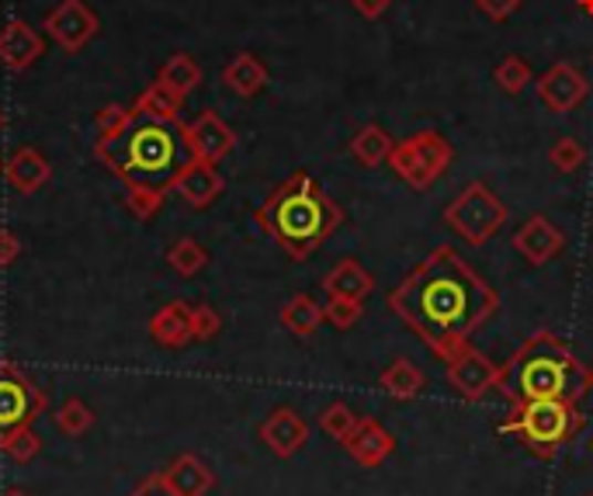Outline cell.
<instances>
[{
    "instance_id": "d6a6232c",
    "label": "cell",
    "mask_w": 593,
    "mask_h": 496,
    "mask_svg": "<svg viewBox=\"0 0 593 496\" xmlns=\"http://www.w3.org/2000/svg\"><path fill=\"white\" fill-rule=\"evenodd\" d=\"M357 421H361V416H357L347 403H330V406H323V413H320V427H323V434L337 441V445H344V441L354 434Z\"/></svg>"
},
{
    "instance_id": "83f0119b",
    "label": "cell",
    "mask_w": 593,
    "mask_h": 496,
    "mask_svg": "<svg viewBox=\"0 0 593 496\" xmlns=\"http://www.w3.org/2000/svg\"><path fill=\"white\" fill-rule=\"evenodd\" d=\"M125 185V205L136 219H153L160 213V205L170 188L164 185H149V180H122Z\"/></svg>"
},
{
    "instance_id": "7bdbcfd3",
    "label": "cell",
    "mask_w": 593,
    "mask_h": 496,
    "mask_svg": "<svg viewBox=\"0 0 593 496\" xmlns=\"http://www.w3.org/2000/svg\"><path fill=\"white\" fill-rule=\"evenodd\" d=\"M8 128V115H4V108H0V133Z\"/></svg>"
},
{
    "instance_id": "c3c4849f",
    "label": "cell",
    "mask_w": 593,
    "mask_h": 496,
    "mask_svg": "<svg viewBox=\"0 0 593 496\" xmlns=\"http://www.w3.org/2000/svg\"><path fill=\"white\" fill-rule=\"evenodd\" d=\"M590 372H593V369H590Z\"/></svg>"
},
{
    "instance_id": "d4e9b609",
    "label": "cell",
    "mask_w": 593,
    "mask_h": 496,
    "mask_svg": "<svg viewBox=\"0 0 593 496\" xmlns=\"http://www.w3.org/2000/svg\"><path fill=\"white\" fill-rule=\"evenodd\" d=\"M180 104L185 97L170 94L164 84H149L136 104H133V115L136 118H146V122H160V125H180Z\"/></svg>"
},
{
    "instance_id": "7a4b0ae2",
    "label": "cell",
    "mask_w": 593,
    "mask_h": 496,
    "mask_svg": "<svg viewBox=\"0 0 593 496\" xmlns=\"http://www.w3.org/2000/svg\"><path fill=\"white\" fill-rule=\"evenodd\" d=\"M257 223L289 254V260H309L337 232L344 208L320 188L313 174L295 170L289 180L271 188L264 205L257 208Z\"/></svg>"
},
{
    "instance_id": "7402d4cb",
    "label": "cell",
    "mask_w": 593,
    "mask_h": 496,
    "mask_svg": "<svg viewBox=\"0 0 593 496\" xmlns=\"http://www.w3.org/2000/svg\"><path fill=\"white\" fill-rule=\"evenodd\" d=\"M378 389L385 396H393L399 403H414L424 396V389H427V375L417 369L409 358H396L389 369H382L378 375Z\"/></svg>"
},
{
    "instance_id": "30bf717a",
    "label": "cell",
    "mask_w": 593,
    "mask_h": 496,
    "mask_svg": "<svg viewBox=\"0 0 593 496\" xmlns=\"http://www.w3.org/2000/svg\"><path fill=\"white\" fill-rule=\"evenodd\" d=\"M45 35L53 39L63 52L76 56L97 32H101V21L97 14L87 8V0H60V4L45 14L42 21Z\"/></svg>"
},
{
    "instance_id": "f6af8a7d",
    "label": "cell",
    "mask_w": 593,
    "mask_h": 496,
    "mask_svg": "<svg viewBox=\"0 0 593 496\" xmlns=\"http://www.w3.org/2000/svg\"><path fill=\"white\" fill-rule=\"evenodd\" d=\"M0 174H4V161H0Z\"/></svg>"
},
{
    "instance_id": "cb8c5ba5",
    "label": "cell",
    "mask_w": 593,
    "mask_h": 496,
    "mask_svg": "<svg viewBox=\"0 0 593 496\" xmlns=\"http://www.w3.org/2000/svg\"><path fill=\"white\" fill-rule=\"evenodd\" d=\"M396 149V140L385 133L382 125L368 122V125H361L354 140H351V156L361 164V167H382V164H389V156Z\"/></svg>"
},
{
    "instance_id": "5bb4252c",
    "label": "cell",
    "mask_w": 593,
    "mask_h": 496,
    "mask_svg": "<svg viewBox=\"0 0 593 496\" xmlns=\"http://www.w3.org/2000/svg\"><path fill=\"white\" fill-rule=\"evenodd\" d=\"M257 434H261V441L271 448V455L278 458H292L302 452V445L309 441V424L305 416L292 406H274L261 427H257Z\"/></svg>"
},
{
    "instance_id": "f546056e",
    "label": "cell",
    "mask_w": 593,
    "mask_h": 496,
    "mask_svg": "<svg viewBox=\"0 0 593 496\" xmlns=\"http://www.w3.org/2000/svg\"><path fill=\"white\" fill-rule=\"evenodd\" d=\"M94 125H97V143L112 146V143L125 140L128 128L136 125V115H133V108H125V104H105V108L97 112Z\"/></svg>"
},
{
    "instance_id": "f35d334b",
    "label": "cell",
    "mask_w": 593,
    "mask_h": 496,
    "mask_svg": "<svg viewBox=\"0 0 593 496\" xmlns=\"http://www.w3.org/2000/svg\"><path fill=\"white\" fill-rule=\"evenodd\" d=\"M128 496H177V493L170 489V483L164 479V473H153V476H146Z\"/></svg>"
},
{
    "instance_id": "4316f807",
    "label": "cell",
    "mask_w": 593,
    "mask_h": 496,
    "mask_svg": "<svg viewBox=\"0 0 593 496\" xmlns=\"http://www.w3.org/2000/svg\"><path fill=\"white\" fill-rule=\"evenodd\" d=\"M157 84H164L177 97H188L201 87V66L188 56V52H174V56L157 70Z\"/></svg>"
},
{
    "instance_id": "603a6c76",
    "label": "cell",
    "mask_w": 593,
    "mask_h": 496,
    "mask_svg": "<svg viewBox=\"0 0 593 496\" xmlns=\"http://www.w3.org/2000/svg\"><path fill=\"white\" fill-rule=\"evenodd\" d=\"M222 84L237 97H257L268 87V66L253 52H237L222 70Z\"/></svg>"
},
{
    "instance_id": "5b68a950",
    "label": "cell",
    "mask_w": 593,
    "mask_h": 496,
    "mask_svg": "<svg viewBox=\"0 0 593 496\" xmlns=\"http://www.w3.org/2000/svg\"><path fill=\"white\" fill-rule=\"evenodd\" d=\"M583 424L586 416L580 413L576 400H528L510 403V416L500 424V434L518 437L534 458L552 462L580 437Z\"/></svg>"
},
{
    "instance_id": "d590c367",
    "label": "cell",
    "mask_w": 593,
    "mask_h": 496,
    "mask_svg": "<svg viewBox=\"0 0 593 496\" xmlns=\"http://www.w3.org/2000/svg\"><path fill=\"white\" fill-rule=\"evenodd\" d=\"M361 312H365L361 299H337V296H326V306H323L326 323H330V327H337V330H351V327H357Z\"/></svg>"
},
{
    "instance_id": "ac0fdd59",
    "label": "cell",
    "mask_w": 593,
    "mask_h": 496,
    "mask_svg": "<svg viewBox=\"0 0 593 496\" xmlns=\"http://www.w3.org/2000/svg\"><path fill=\"white\" fill-rule=\"evenodd\" d=\"M4 177L8 185L18 192V195H35L39 188L49 185V177H53V167L42 156V149L35 146H18L8 161H4Z\"/></svg>"
},
{
    "instance_id": "7dc6e473",
    "label": "cell",
    "mask_w": 593,
    "mask_h": 496,
    "mask_svg": "<svg viewBox=\"0 0 593 496\" xmlns=\"http://www.w3.org/2000/svg\"><path fill=\"white\" fill-rule=\"evenodd\" d=\"M590 452H593V445H590Z\"/></svg>"
},
{
    "instance_id": "e575fe53",
    "label": "cell",
    "mask_w": 593,
    "mask_h": 496,
    "mask_svg": "<svg viewBox=\"0 0 593 496\" xmlns=\"http://www.w3.org/2000/svg\"><path fill=\"white\" fill-rule=\"evenodd\" d=\"M39 448H42V441L32 427H18V431L0 434V452L14 462H32L39 455Z\"/></svg>"
},
{
    "instance_id": "ee69618b",
    "label": "cell",
    "mask_w": 593,
    "mask_h": 496,
    "mask_svg": "<svg viewBox=\"0 0 593 496\" xmlns=\"http://www.w3.org/2000/svg\"><path fill=\"white\" fill-rule=\"evenodd\" d=\"M4 496H29V493H24V489H8Z\"/></svg>"
},
{
    "instance_id": "484cf974",
    "label": "cell",
    "mask_w": 593,
    "mask_h": 496,
    "mask_svg": "<svg viewBox=\"0 0 593 496\" xmlns=\"http://www.w3.org/2000/svg\"><path fill=\"white\" fill-rule=\"evenodd\" d=\"M323 323H326L323 306H320L313 296H305V292L292 296L285 306H281V327H285L292 337H299V341H305V337H313Z\"/></svg>"
},
{
    "instance_id": "4fadbf2b",
    "label": "cell",
    "mask_w": 593,
    "mask_h": 496,
    "mask_svg": "<svg viewBox=\"0 0 593 496\" xmlns=\"http://www.w3.org/2000/svg\"><path fill=\"white\" fill-rule=\"evenodd\" d=\"M513 250H518L531 268H545L565 250V232L549 216H531L513 232Z\"/></svg>"
},
{
    "instance_id": "6da1fadb",
    "label": "cell",
    "mask_w": 593,
    "mask_h": 496,
    "mask_svg": "<svg viewBox=\"0 0 593 496\" xmlns=\"http://www.w3.org/2000/svg\"><path fill=\"white\" fill-rule=\"evenodd\" d=\"M389 309L417 341L441 361L472 348V337L497 317L500 296L466 257L437 247L399 278L389 292Z\"/></svg>"
},
{
    "instance_id": "52a82bcc",
    "label": "cell",
    "mask_w": 593,
    "mask_h": 496,
    "mask_svg": "<svg viewBox=\"0 0 593 496\" xmlns=\"http://www.w3.org/2000/svg\"><path fill=\"white\" fill-rule=\"evenodd\" d=\"M451 161H455L451 143L441 133L427 128V133H414L409 140L396 143V149L389 156V167L414 192H427L451 170Z\"/></svg>"
},
{
    "instance_id": "2e32d148",
    "label": "cell",
    "mask_w": 593,
    "mask_h": 496,
    "mask_svg": "<svg viewBox=\"0 0 593 496\" xmlns=\"http://www.w3.org/2000/svg\"><path fill=\"white\" fill-rule=\"evenodd\" d=\"M344 448L361 468H382L396 452V437L385 431V424H378L375 416H361L354 434L344 441Z\"/></svg>"
},
{
    "instance_id": "8d00e7d4",
    "label": "cell",
    "mask_w": 593,
    "mask_h": 496,
    "mask_svg": "<svg viewBox=\"0 0 593 496\" xmlns=\"http://www.w3.org/2000/svg\"><path fill=\"white\" fill-rule=\"evenodd\" d=\"M222 330V317L205 302H195L191 306V341L205 344V341H216Z\"/></svg>"
},
{
    "instance_id": "4dcf8cb0",
    "label": "cell",
    "mask_w": 593,
    "mask_h": 496,
    "mask_svg": "<svg viewBox=\"0 0 593 496\" xmlns=\"http://www.w3.org/2000/svg\"><path fill=\"white\" fill-rule=\"evenodd\" d=\"M56 427L66 434V437H81L94 427V410L81 400V396H70L56 413H53Z\"/></svg>"
},
{
    "instance_id": "44dd1931",
    "label": "cell",
    "mask_w": 593,
    "mask_h": 496,
    "mask_svg": "<svg viewBox=\"0 0 593 496\" xmlns=\"http://www.w3.org/2000/svg\"><path fill=\"white\" fill-rule=\"evenodd\" d=\"M164 479L170 483L177 496H205L216 486V473L198 455H177L164 468Z\"/></svg>"
},
{
    "instance_id": "74e56055",
    "label": "cell",
    "mask_w": 593,
    "mask_h": 496,
    "mask_svg": "<svg viewBox=\"0 0 593 496\" xmlns=\"http://www.w3.org/2000/svg\"><path fill=\"white\" fill-rule=\"evenodd\" d=\"M524 0H476V11H482L489 21H507L521 11Z\"/></svg>"
},
{
    "instance_id": "9a60e30c",
    "label": "cell",
    "mask_w": 593,
    "mask_h": 496,
    "mask_svg": "<svg viewBox=\"0 0 593 496\" xmlns=\"http://www.w3.org/2000/svg\"><path fill=\"white\" fill-rule=\"evenodd\" d=\"M170 192H177L180 198H185V205H191V208H209L226 192V180H222L216 164L188 161L174 174Z\"/></svg>"
},
{
    "instance_id": "9c48e42d",
    "label": "cell",
    "mask_w": 593,
    "mask_h": 496,
    "mask_svg": "<svg viewBox=\"0 0 593 496\" xmlns=\"http://www.w3.org/2000/svg\"><path fill=\"white\" fill-rule=\"evenodd\" d=\"M445 379L455 396H461L466 403H479L500 385V364L493 358H486L482 351L466 348L451 361H445Z\"/></svg>"
},
{
    "instance_id": "e0dca14e",
    "label": "cell",
    "mask_w": 593,
    "mask_h": 496,
    "mask_svg": "<svg viewBox=\"0 0 593 496\" xmlns=\"http://www.w3.org/2000/svg\"><path fill=\"white\" fill-rule=\"evenodd\" d=\"M45 52V39L32 29L29 21H8L4 29H0V63H4L8 70L21 73L39 63V56Z\"/></svg>"
},
{
    "instance_id": "b9f144b4",
    "label": "cell",
    "mask_w": 593,
    "mask_h": 496,
    "mask_svg": "<svg viewBox=\"0 0 593 496\" xmlns=\"http://www.w3.org/2000/svg\"><path fill=\"white\" fill-rule=\"evenodd\" d=\"M580 8H583V14H590V18H593V0H580Z\"/></svg>"
},
{
    "instance_id": "ab89813d",
    "label": "cell",
    "mask_w": 593,
    "mask_h": 496,
    "mask_svg": "<svg viewBox=\"0 0 593 496\" xmlns=\"http://www.w3.org/2000/svg\"><path fill=\"white\" fill-rule=\"evenodd\" d=\"M21 257V244L11 229H0V268H11L14 260Z\"/></svg>"
},
{
    "instance_id": "1f68e13d",
    "label": "cell",
    "mask_w": 593,
    "mask_h": 496,
    "mask_svg": "<svg viewBox=\"0 0 593 496\" xmlns=\"http://www.w3.org/2000/svg\"><path fill=\"white\" fill-rule=\"evenodd\" d=\"M493 84H497L503 94L518 97V94L531 84V66H528V60H521V56H503V60L497 63V70H493Z\"/></svg>"
},
{
    "instance_id": "60d3db41",
    "label": "cell",
    "mask_w": 593,
    "mask_h": 496,
    "mask_svg": "<svg viewBox=\"0 0 593 496\" xmlns=\"http://www.w3.org/2000/svg\"><path fill=\"white\" fill-rule=\"evenodd\" d=\"M351 4H354V11H357L361 18L375 21V18H382L385 11L393 8V0H351Z\"/></svg>"
},
{
    "instance_id": "ffe728a7",
    "label": "cell",
    "mask_w": 593,
    "mask_h": 496,
    "mask_svg": "<svg viewBox=\"0 0 593 496\" xmlns=\"http://www.w3.org/2000/svg\"><path fill=\"white\" fill-rule=\"evenodd\" d=\"M372 289H375L372 271L361 268V260H354V257L337 260V265H333L323 278V292L337 296V299H361L365 302L372 296Z\"/></svg>"
},
{
    "instance_id": "8fae6325",
    "label": "cell",
    "mask_w": 593,
    "mask_h": 496,
    "mask_svg": "<svg viewBox=\"0 0 593 496\" xmlns=\"http://www.w3.org/2000/svg\"><path fill=\"white\" fill-rule=\"evenodd\" d=\"M177 133L185 140V149L191 161H201V164H219L237 146V133L216 112H201L191 125L180 122Z\"/></svg>"
},
{
    "instance_id": "277c9868",
    "label": "cell",
    "mask_w": 593,
    "mask_h": 496,
    "mask_svg": "<svg viewBox=\"0 0 593 496\" xmlns=\"http://www.w3.org/2000/svg\"><path fill=\"white\" fill-rule=\"evenodd\" d=\"M180 149H185V140L174 133V125L146 122L139 128H128L122 153L94 146V156L122 180H149V185L170 188L174 174L191 161V156H180Z\"/></svg>"
},
{
    "instance_id": "3957f363",
    "label": "cell",
    "mask_w": 593,
    "mask_h": 496,
    "mask_svg": "<svg viewBox=\"0 0 593 496\" xmlns=\"http://www.w3.org/2000/svg\"><path fill=\"white\" fill-rule=\"evenodd\" d=\"M500 393L510 403L528 400H583L593 389V372L555 333L538 330L500 364Z\"/></svg>"
},
{
    "instance_id": "7c38bea8",
    "label": "cell",
    "mask_w": 593,
    "mask_h": 496,
    "mask_svg": "<svg viewBox=\"0 0 593 496\" xmlns=\"http://www.w3.org/2000/svg\"><path fill=\"white\" fill-rule=\"evenodd\" d=\"M590 84L573 63H552L538 76V101L545 104L552 115H570L586 101Z\"/></svg>"
},
{
    "instance_id": "836d02e7",
    "label": "cell",
    "mask_w": 593,
    "mask_h": 496,
    "mask_svg": "<svg viewBox=\"0 0 593 496\" xmlns=\"http://www.w3.org/2000/svg\"><path fill=\"white\" fill-rule=\"evenodd\" d=\"M549 164L559 170V174H576L583 164H586V149L576 136H559L549 149Z\"/></svg>"
},
{
    "instance_id": "f1b7e54d",
    "label": "cell",
    "mask_w": 593,
    "mask_h": 496,
    "mask_svg": "<svg viewBox=\"0 0 593 496\" xmlns=\"http://www.w3.org/2000/svg\"><path fill=\"white\" fill-rule=\"evenodd\" d=\"M167 265L180 278H195L198 271L209 268V250H205L195 237H180L167 247Z\"/></svg>"
},
{
    "instance_id": "bcb514c9",
    "label": "cell",
    "mask_w": 593,
    "mask_h": 496,
    "mask_svg": "<svg viewBox=\"0 0 593 496\" xmlns=\"http://www.w3.org/2000/svg\"><path fill=\"white\" fill-rule=\"evenodd\" d=\"M586 496H593V493H586Z\"/></svg>"
},
{
    "instance_id": "ba28073f",
    "label": "cell",
    "mask_w": 593,
    "mask_h": 496,
    "mask_svg": "<svg viewBox=\"0 0 593 496\" xmlns=\"http://www.w3.org/2000/svg\"><path fill=\"white\" fill-rule=\"evenodd\" d=\"M45 413V393L14 361H0V434L32 427Z\"/></svg>"
},
{
    "instance_id": "d6986e66",
    "label": "cell",
    "mask_w": 593,
    "mask_h": 496,
    "mask_svg": "<svg viewBox=\"0 0 593 496\" xmlns=\"http://www.w3.org/2000/svg\"><path fill=\"white\" fill-rule=\"evenodd\" d=\"M149 337L160 348H188L191 344V306L188 302H167L153 312L149 320Z\"/></svg>"
},
{
    "instance_id": "8992f818",
    "label": "cell",
    "mask_w": 593,
    "mask_h": 496,
    "mask_svg": "<svg viewBox=\"0 0 593 496\" xmlns=\"http://www.w3.org/2000/svg\"><path fill=\"white\" fill-rule=\"evenodd\" d=\"M445 223L469 247H482V244H489L503 229L507 205L493 195V188H489V185H482V180H472V185H466V188L455 195V202H448Z\"/></svg>"
}]
</instances>
